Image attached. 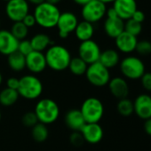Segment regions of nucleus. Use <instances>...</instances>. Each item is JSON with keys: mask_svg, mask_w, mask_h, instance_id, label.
<instances>
[{"mask_svg": "<svg viewBox=\"0 0 151 151\" xmlns=\"http://www.w3.org/2000/svg\"><path fill=\"white\" fill-rule=\"evenodd\" d=\"M46 65L55 71H62L68 68L71 60L69 51L59 45H52L45 53Z\"/></svg>", "mask_w": 151, "mask_h": 151, "instance_id": "1", "label": "nucleus"}, {"mask_svg": "<svg viewBox=\"0 0 151 151\" xmlns=\"http://www.w3.org/2000/svg\"><path fill=\"white\" fill-rule=\"evenodd\" d=\"M33 15L37 25L44 29H52L57 26L60 12L57 6L44 2L36 6Z\"/></svg>", "mask_w": 151, "mask_h": 151, "instance_id": "2", "label": "nucleus"}, {"mask_svg": "<svg viewBox=\"0 0 151 151\" xmlns=\"http://www.w3.org/2000/svg\"><path fill=\"white\" fill-rule=\"evenodd\" d=\"M39 123L45 125L54 123L60 115V108L57 102L52 99L45 98L37 103L34 110Z\"/></svg>", "mask_w": 151, "mask_h": 151, "instance_id": "3", "label": "nucleus"}, {"mask_svg": "<svg viewBox=\"0 0 151 151\" xmlns=\"http://www.w3.org/2000/svg\"><path fill=\"white\" fill-rule=\"evenodd\" d=\"M43 84L35 75H25L19 78L17 92L20 96L27 100H36L43 93Z\"/></svg>", "mask_w": 151, "mask_h": 151, "instance_id": "4", "label": "nucleus"}, {"mask_svg": "<svg viewBox=\"0 0 151 151\" xmlns=\"http://www.w3.org/2000/svg\"><path fill=\"white\" fill-rule=\"evenodd\" d=\"M120 71L125 78L140 79L146 72L144 62L136 56H127L120 61Z\"/></svg>", "mask_w": 151, "mask_h": 151, "instance_id": "5", "label": "nucleus"}, {"mask_svg": "<svg viewBox=\"0 0 151 151\" xmlns=\"http://www.w3.org/2000/svg\"><path fill=\"white\" fill-rule=\"evenodd\" d=\"M80 111L86 123H99L104 115V106L98 98L89 97L82 103Z\"/></svg>", "mask_w": 151, "mask_h": 151, "instance_id": "6", "label": "nucleus"}, {"mask_svg": "<svg viewBox=\"0 0 151 151\" xmlns=\"http://www.w3.org/2000/svg\"><path fill=\"white\" fill-rule=\"evenodd\" d=\"M86 77L92 86L102 87L109 84L110 80V73L109 69L97 61L88 65L86 72Z\"/></svg>", "mask_w": 151, "mask_h": 151, "instance_id": "7", "label": "nucleus"}, {"mask_svg": "<svg viewBox=\"0 0 151 151\" xmlns=\"http://www.w3.org/2000/svg\"><path fill=\"white\" fill-rule=\"evenodd\" d=\"M107 12L106 5L99 0H92L84 6H82V17L84 21L95 23L100 22L105 15Z\"/></svg>", "mask_w": 151, "mask_h": 151, "instance_id": "8", "label": "nucleus"}, {"mask_svg": "<svg viewBox=\"0 0 151 151\" xmlns=\"http://www.w3.org/2000/svg\"><path fill=\"white\" fill-rule=\"evenodd\" d=\"M101 52V51L99 45L93 39L81 42L78 47V57L87 65L99 61Z\"/></svg>", "mask_w": 151, "mask_h": 151, "instance_id": "9", "label": "nucleus"}, {"mask_svg": "<svg viewBox=\"0 0 151 151\" xmlns=\"http://www.w3.org/2000/svg\"><path fill=\"white\" fill-rule=\"evenodd\" d=\"M29 6L27 0H10L6 6V14L14 22H22L29 14Z\"/></svg>", "mask_w": 151, "mask_h": 151, "instance_id": "10", "label": "nucleus"}, {"mask_svg": "<svg viewBox=\"0 0 151 151\" xmlns=\"http://www.w3.org/2000/svg\"><path fill=\"white\" fill-rule=\"evenodd\" d=\"M78 24V17L71 12L60 13V18L57 22V28L59 29V37L60 38H67L68 35L75 31V29Z\"/></svg>", "mask_w": 151, "mask_h": 151, "instance_id": "11", "label": "nucleus"}, {"mask_svg": "<svg viewBox=\"0 0 151 151\" xmlns=\"http://www.w3.org/2000/svg\"><path fill=\"white\" fill-rule=\"evenodd\" d=\"M85 141L90 144L99 143L104 135L103 129L99 123H86L80 131Z\"/></svg>", "mask_w": 151, "mask_h": 151, "instance_id": "12", "label": "nucleus"}, {"mask_svg": "<svg viewBox=\"0 0 151 151\" xmlns=\"http://www.w3.org/2000/svg\"><path fill=\"white\" fill-rule=\"evenodd\" d=\"M112 7L117 16L124 22L132 17L137 10V3L135 0H115Z\"/></svg>", "mask_w": 151, "mask_h": 151, "instance_id": "13", "label": "nucleus"}, {"mask_svg": "<svg viewBox=\"0 0 151 151\" xmlns=\"http://www.w3.org/2000/svg\"><path fill=\"white\" fill-rule=\"evenodd\" d=\"M134 113L138 117L147 120L151 118V96L148 94H139L133 101Z\"/></svg>", "mask_w": 151, "mask_h": 151, "instance_id": "14", "label": "nucleus"}, {"mask_svg": "<svg viewBox=\"0 0 151 151\" xmlns=\"http://www.w3.org/2000/svg\"><path fill=\"white\" fill-rule=\"evenodd\" d=\"M45 54L41 52L32 51L26 56V68L33 74H39L46 68Z\"/></svg>", "mask_w": 151, "mask_h": 151, "instance_id": "15", "label": "nucleus"}, {"mask_svg": "<svg viewBox=\"0 0 151 151\" xmlns=\"http://www.w3.org/2000/svg\"><path fill=\"white\" fill-rule=\"evenodd\" d=\"M19 40H17L11 31L0 29V53L3 55H10L18 49Z\"/></svg>", "mask_w": 151, "mask_h": 151, "instance_id": "16", "label": "nucleus"}, {"mask_svg": "<svg viewBox=\"0 0 151 151\" xmlns=\"http://www.w3.org/2000/svg\"><path fill=\"white\" fill-rule=\"evenodd\" d=\"M109 89L111 94L118 100H122L128 97L129 94V86L127 81L121 77H116L110 78L109 84Z\"/></svg>", "mask_w": 151, "mask_h": 151, "instance_id": "17", "label": "nucleus"}, {"mask_svg": "<svg viewBox=\"0 0 151 151\" xmlns=\"http://www.w3.org/2000/svg\"><path fill=\"white\" fill-rule=\"evenodd\" d=\"M116 48L124 53H131L135 51L138 39L136 37L124 31L117 37L115 38Z\"/></svg>", "mask_w": 151, "mask_h": 151, "instance_id": "18", "label": "nucleus"}, {"mask_svg": "<svg viewBox=\"0 0 151 151\" xmlns=\"http://www.w3.org/2000/svg\"><path fill=\"white\" fill-rule=\"evenodd\" d=\"M66 125L73 132H80L86 124L80 109H73L68 110L64 117Z\"/></svg>", "mask_w": 151, "mask_h": 151, "instance_id": "19", "label": "nucleus"}, {"mask_svg": "<svg viewBox=\"0 0 151 151\" xmlns=\"http://www.w3.org/2000/svg\"><path fill=\"white\" fill-rule=\"evenodd\" d=\"M104 31L108 37L115 39L124 31V22L119 17L107 18L104 22Z\"/></svg>", "mask_w": 151, "mask_h": 151, "instance_id": "20", "label": "nucleus"}, {"mask_svg": "<svg viewBox=\"0 0 151 151\" xmlns=\"http://www.w3.org/2000/svg\"><path fill=\"white\" fill-rule=\"evenodd\" d=\"M99 62L108 69L118 65L120 62V56L117 51L114 49H107L101 52Z\"/></svg>", "mask_w": 151, "mask_h": 151, "instance_id": "21", "label": "nucleus"}, {"mask_svg": "<svg viewBox=\"0 0 151 151\" xmlns=\"http://www.w3.org/2000/svg\"><path fill=\"white\" fill-rule=\"evenodd\" d=\"M75 35L78 40L81 42L87 41L92 39L94 34V27L92 23L87 22L86 21L78 22L75 29Z\"/></svg>", "mask_w": 151, "mask_h": 151, "instance_id": "22", "label": "nucleus"}, {"mask_svg": "<svg viewBox=\"0 0 151 151\" xmlns=\"http://www.w3.org/2000/svg\"><path fill=\"white\" fill-rule=\"evenodd\" d=\"M29 41L33 48V51L41 52L46 50L48 46L51 45L52 44V41L49 36L44 33H39V34L35 35Z\"/></svg>", "mask_w": 151, "mask_h": 151, "instance_id": "23", "label": "nucleus"}, {"mask_svg": "<svg viewBox=\"0 0 151 151\" xmlns=\"http://www.w3.org/2000/svg\"><path fill=\"white\" fill-rule=\"evenodd\" d=\"M7 57V62L12 70L19 72L26 68V56L18 51L11 53Z\"/></svg>", "mask_w": 151, "mask_h": 151, "instance_id": "24", "label": "nucleus"}, {"mask_svg": "<svg viewBox=\"0 0 151 151\" xmlns=\"http://www.w3.org/2000/svg\"><path fill=\"white\" fill-rule=\"evenodd\" d=\"M20 95L16 90L5 88L0 92V104L5 107H10L16 103Z\"/></svg>", "mask_w": 151, "mask_h": 151, "instance_id": "25", "label": "nucleus"}, {"mask_svg": "<svg viewBox=\"0 0 151 151\" xmlns=\"http://www.w3.org/2000/svg\"><path fill=\"white\" fill-rule=\"evenodd\" d=\"M87 67L88 65L81 58L78 56V57L71 58L68 68L75 76H83L86 75Z\"/></svg>", "mask_w": 151, "mask_h": 151, "instance_id": "26", "label": "nucleus"}, {"mask_svg": "<svg viewBox=\"0 0 151 151\" xmlns=\"http://www.w3.org/2000/svg\"><path fill=\"white\" fill-rule=\"evenodd\" d=\"M31 135L35 141L37 142H44L47 139L49 132L45 124L37 123L35 126L32 127Z\"/></svg>", "mask_w": 151, "mask_h": 151, "instance_id": "27", "label": "nucleus"}, {"mask_svg": "<svg viewBox=\"0 0 151 151\" xmlns=\"http://www.w3.org/2000/svg\"><path fill=\"white\" fill-rule=\"evenodd\" d=\"M117 112L124 117H128L134 113V108H133V101H132L128 98H124L122 100H119L116 105Z\"/></svg>", "mask_w": 151, "mask_h": 151, "instance_id": "28", "label": "nucleus"}, {"mask_svg": "<svg viewBox=\"0 0 151 151\" xmlns=\"http://www.w3.org/2000/svg\"><path fill=\"white\" fill-rule=\"evenodd\" d=\"M10 31L17 40L22 41L27 37L29 33V29L23 24L22 22H14Z\"/></svg>", "mask_w": 151, "mask_h": 151, "instance_id": "29", "label": "nucleus"}, {"mask_svg": "<svg viewBox=\"0 0 151 151\" xmlns=\"http://www.w3.org/2000/svg\"><path fill=\"white\" fill-rule=\"evenodd\" d=\"M141 30H142L141 23H139L132 19H129V20L125 21V22H124V31L125 32L137 37L141 33Z\"/></svg>", "mask_w": 151, "mask_h": 151, "instance_id": "30", "label": "nucleus"}, {"mask_svg": "<svg viewBox=\"0 0 151 151\" xmlns=\"http://www.w3.org/2000/svg\"><path fill=\"white\" fill-rule=\"evenodd\" d=\"M135 51L139 55H148L151 53V42L147 40H141L138 41Z\"/></svg>", "mask_w": 151, "mask_h": 151, "instance_id": "31", "label": "nucleus"}, {"mask_svg": "<svg viewBox=\"0 0 151 151\" xmlns=\"http://www.w3.org/2000/svg\"><path fill=\"white\" fill-rule=\"evenodd\" d=\"M22 121L26 127H31V128L35 126L37 123H39L34 111H29L25 113L22 118Z\"/></svg>", "mask_w": 151, "mask_h": 151, "instance_id": "32", "label": "nucleus"}, {"mask_svg": "<svg viewBox=\"0 0 151 151\" xmlns=\"http://www.w3.org/2000/svg\"><path fill=\"white\" fill-rule=\"evenodd\" d=\"M17 51L19 52H21L22 54H23L24 56H27L28 54H29L33 51V48L31 46L30 41L29 40H27V39L19 41V45H18Z\"/></svg>", "mask_w": 151, "mask_h": 151, "instance_id": "33", "label": "nucleus"}, {"mask_svg": "<svg viewBox=\"0 0 151 151\" xmlns=\"http://www.w3.org/2000/svg\"><path fill=\"white\" fill-rule=\"evenodd\" d=\"M70 143L75 147H80L84 144L85 139L80 132H73L69 137Z\"/></svg>", "mask_w": 151, "mask_h": 151, "instance_id": "34", "label": "nucleus"}, {"mask_svg": "<svg viewBox=\"0 0 151 151\" xmlns=\"http://www.w3.org/2000/svg\"><path fill=\"white\" fill-rule=\"evenodd\" d=\"M140 82L145 90L151 92V72H145L140 78Z\"/></svg>", "mask_w": 151, "mask_h": 151, "instance_id": "35", "label": "nucleus"}, {"mask_svg": "<svg viewBox=\"0 0 151 151\" xmlns=\"http://www.w3.org/2000/svg\"><path fill=\"white\" fill-rule=\"evenodd\" d=\"M22 22H23V24H24L28 29L32 28V27H34V26L37 24L36 19H35L34 15L31 14H29V13L24 17V19L22 20Z\"/></svg>", "mask_w": 151, "mask_h": 151, "instance_id": "36", "label": "nucleus"}, {"mask_svg": "<svg viewBox=\"0 0 151 151\" xmlns=\"http://www.w3.org/2000/svg\"><path fill=\"white\" fill-rule=\"evenodd\" d=\"M6 86H7V88L17 91L18 86H19V78H14V77H12V78H8L7 81H6Z\"/></svg>", "mask_w": 151, "mask_h": 151, "instance_id": "37", "label": "nucleus"}, {"mask_svg": "<svg viewBox=\"0 0 151 151\" xmlns=\"http://www.w3.org/2000/svg\"><path fill=\"white\" fill-rule=\"evenodd\" d=\"M131 19L134 20L135 22H137L139 23H142L144 22V20H145V14H144V13L142 11L137 9Z\"/></svg>", "mask_w": 151, "mask_h": 151, "instance_id": "38", "label": "nucleus"}, {"mask_svg": "<svg viewBox=\"0 0 151 151\" xmlns=\"http://www.w3.org/2000/svg\"><path fill=\"white\" fill-rule=\"evenodd\" d=\"M144 131L145 132L151 136V118H148L147 120H145V123H144Z\"/></svg>", "mask_w": 151, "mask_h": 151, "instance_id": "39", "label": "nucleus"}, {"mask_svg": "<svg viewBox=\"0 0 151 151\" xmlns=\"http://www.w3.org/2000/svg\"><path fill=\"white\" fill-rule=\"evenodd\" d=\"M73 1L78 5V6H84L85 5H86L87 3H89L90 1H92V0H73Z\"/></svg>", "mask_w": 151, "mask_h": 151, "instance_id": "40", "label": "nucleus"}, {"mask_svg": "<svg viewBox=\"0 0 151 151\" xmlns=\"http://www.w3.org/2000/svg\"><path fill=\"white\" fill-rule=\"evenodd\" d=\"M28 3H30V4H33V5H36V6H38L44 2H45V0H27Z\"/></svg>", "mask_w": 151, "mask_h": 151, "instance_id": "41", "label": "nucleus"}, {"mask_svg": "<svg viewBox=\"0 0 151 151\" xmlns=\"http://www.w3.org/2000/svg\"><path fill=\"white\" fill-rule=\"evenodd\" d=\"M60 1L61 0H45V2L52 4V5H54V6H57V4H59Z\"/></svg>", "mask_w": 151, "mask_h": 151, "instance_id": "42", "label": "nucleus"}, {"mask_svg": "<svg viewBox=\"0 0 151 151\" xmlns=\"http://www.w3.org/2000/svg\"><path fill=\"white\" fill-rule=\"evenodd\" d=\"M99 1H101V2H102L103 4H109V3H113L115 0H99Z\"/></svg>", "mask_w": 151, "mask_h": 151, "instance_id": "43", "label": "nucleus"}, {"mask_svg": "<svg viewBox=\"0 0 151 151\" xmlns=\"http://www.w3.org/2000/svg\"><path fill=\"white\" fill-rule=\"evenodd\" d=\"M2 82H3V77H2V75H1V73H0V86H1Z\"/></svg>", "mask_w": 151, "mask_h": 151, "instance_id": "44", "label": "nucleus"}, {"mask_svg": "<svg viewBox=\"0 0 151 151\" xmlns=\"http://www.w3.org/2000/svg\"><path fill=\"white\" fill-rule=\"evenodd\" d=\"M1 117H2V116H1V112H0V121H1Z\"/></svg>", "mask_w": 151, "mask_h": 151, "instance_id": "45", "label": "nucleus"}, {"mask_svg": "<svg viewBox=\"0 0 151 151\" xmlns=\"http://www.w3.org/2000/svg\"><path fill=\"white\" fill-rule=\"evenodd\" d=\"M3 1H6V2H8V1H10V0H3Z\"/></svg>", "mask_w": 151, "mask_h": 151, "instance_id": "46", "label": "nucleus"}, {"mask_svg": "<svg viewBox=\"0 0 151 151\" xmlns=\"http://www.w3.org/2000/svg\"><path fill=\"white\" fill-rule=\"evenodd\" d=\"M0 25H1V22H0Z\"/></svg>", "mask_w": 151, "mask_h": 151, "instance_id": "47", "label": "nucleus"}]
</instances>
